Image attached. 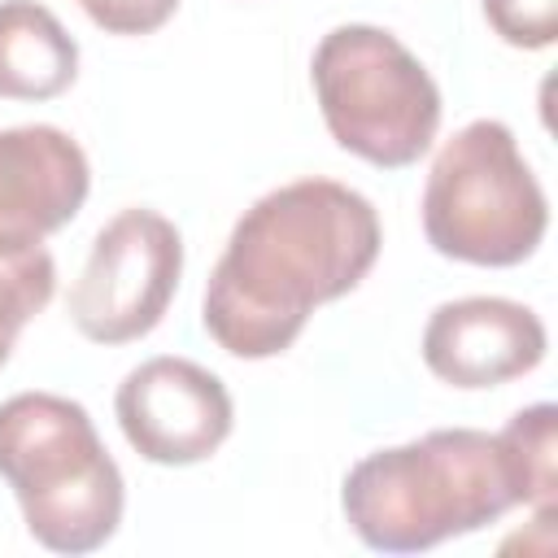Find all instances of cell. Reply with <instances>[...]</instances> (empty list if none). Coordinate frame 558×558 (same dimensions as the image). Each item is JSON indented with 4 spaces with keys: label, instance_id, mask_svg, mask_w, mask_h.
Instances as JSON below:
<instances>
[{
    "label": "cell",
    "instance_id": "obj_2",
    "mask_svg": "<svg viewBox=\"0 0 558 558\" xmlns=\"http://www.w3.org/2000/svg\"><path fill=\"white\" fill-rule=\"evenodd\" d=\"M340 510L366 549L418 554L497 523L514 510V488L497 436L436 427L357 458L340 484Z\"/></svg>",
    "mask_w": 558,
    "mask_h": 558
},
{
    "label": "cell",
    "instance_id": "obj_14",
    "mask_svg": "<svg viewBox=\"0 0 558 558\" xmlns=\"http://www.w3.org/2000/svg\"><path fill=\"white\" fill-rule=\"evenodd\" d=\"M78 9L109 35H153L174 17L179 0H78Z\"/></svg>",
    "mask_w": 558,
    "mask_h": 558
},
{
    "label": "cell",
    "instance_id": "obj_4",
    "mask_svg": "<svg viewBox=\"0 0 558 558\" xmlns=\"http://www.w3.org/2000/svg\"><path fill=\"white\" fill-rule=\"evenodd\" d=\"M549 231V201L519 140L497 118L453 131L423 183V235L466 266H519Z\"/></svg>",
    "mask_w": 558,
    "mask_h": 558
},
{
    "label": "cell",
    "instance_id": "obj_12",
    "mask_svg": "<svg viewBox=\"0 0 558 558\" xmlns=\"http://www.w3.org/2000/svg\"><path fill=\"white\" fill-rule=\"evenodd\" d=\"M52 292L57 262L44 244L26 253H0V366L9 362L22 327L52 301Z\"/></svg>",
    "mask_w": 558,
    "mask_h": 558
},
{
    "label": "cell",
    "instance_id": "obj_8",
    "mask_svg": "<svg viewBox=\"0 0 558 558\" xmlns=\"http://www.w3.org/2000/svg\"><path fill=\"white\" fill-rule=\"evenodd\" d=\"M423 362L449 388H497L541 366L549 336L536 310L510 296H458L427 314Z\"/></svg>",
    "mask_w": 558,
    "mask_h": 558
},
{
    "label": "cell",
    "instance_id": "obj_5",
    "mask_svg": "<svg viewBox=\"0 0 558 558\" xmlns=\"http://www.w3.org/2000/svg\"><path fill=\"white\" fill-rule=\"evenodd\" d=\"M310 83L331 140L379 166H414L440 131V87L427 65L384 26L344 22L310 61Z\"/></svg>",
    "mask_w": 558,
    "mask_h": 558
},
{
    "label": "cell",
    "instance_id": "obj_11",
    "mask_svg": "<svg viewBox=\"0 0 558 558\" xmlns=\"http://www.w3.org/2000/svg\"><path fill=\"white\" fill-rule=\"evenodd\" d=\"M497 449H501V462L514 488V506L554 514L558 506V410L549 401L519 410L497 432Z\"/></svg>",
    "mask_w": 558,
    "mask_h": 558
},
{
    "label": "cell",
    "instance_id": "obj_3",
    "mask_svg": "<svg viewBox=\"0 0 558 558\" xmlns=\"http://www.w3.org/2000/svg\"><path fill=\"white\" fill-rule=\"evenodd\" d=\"M0 480L26 532L52 554H92L113 541L126 484L92 414L57 392L0 401Z\"/></svg>",
    "mask_w": 558,
    "mask_h": 558
},
{
    "label": "cell",
    "instance_id": "obj_1",
    "mask_svg": "<svg viewBox=\"0 0 558 558\" xmlns=\"http://www.w3.org/2000/svg\"><path fill=\"white\" fill-rule=\"evenodd\" d=\"M379 244V214L357 187L336 179L283 183L231 227L205 283L201 323L231 357H279L318 305L371 275Z\"/></svg>",
    "mask_w": 558,
    "mask_h": 558
},
{
    "label": "cell",
    "instance_id": "obj_6",
    "mask_svg": "<svg viewBox=\"0 0 558 558\" xmlns=\"http://www.w3.org/2000/svg\"><path fill=\"white\" fill-rule=\"evenodd\" d=\"M183 279V235L179 227L144 205L113 214L83 262L70 292V323L92 344L144 340L170 310Z\"/></svg>",
    "mask_w": 558,
    "mask_h": 558
},
{
    "label": "cell",
    "instance_id": "obj_13",
    "mask_svg": "<svg viewBox=\"0 0 558 558\" xmlns=\"http://www.w3.org/2000/svg\"><path fill=\"white\" fill-rule=\"evenodd\" d=\"M493 35L510 48H549L558 35V0H484Z\"/></svg>",
    "mask_w": 558,
    "mask_h": 558
},
{
    "label": "cell",
    "instance_id": "obj_10",
    "mask_svg": "<svg viewBox=\"0 0 558 558\" xmlns=\"http://www.w3.org/2000/svg\"><path fill=\"white\" fill-rule=\"evenodd\" d=\"M78 78V44L35 0H0V96L52 100Z\"/></svg>",
    "mask_w": 558,
    "mask_h": 558
},
{
    "label": "cell",
    "instance_id": "obj_7",
    "mask_svg": "<svg viewBox=\"0 0 558 558\" xmlns=\"http://www.w3.org/2000/svg\"><path fill=\"white\" fill-rule=\"evenodd\" d=\"M126 445L157 466H196L222 449L235 427L227 384L192 357H148L113 397Z\"/></svg>",
    "mask_w": 558,
    "mask_h": 558
},
{
    "label": "cell",
    "instance_id": "obj_9",
    "mask_svg": "<svg viewBox=\"0 0 558 558\" xmlns=\"http://www.w3.org/2000/svg\"><path fill=\"white\" fill-rule=\"evenodd\" d=\"M87 192V153L61 126L31 122L0 131V253L39 248L78 218Z\"/></svg>",
    "mask_w": 558,
    "mask_h": 558
}]
</instances>
